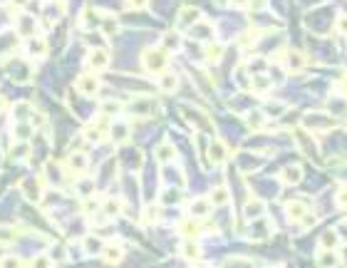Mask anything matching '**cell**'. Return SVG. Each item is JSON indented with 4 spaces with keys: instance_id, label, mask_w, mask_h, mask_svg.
I'll return each instance as SVG.
<instances>
[{
    "instance_id": "1",
    "label": "cell",
    "mask_w": 347,
    "mask_h": 268,
    "mask_svg": "<svg viewBox=\"0 0 347 268\" xmlns=\"http://www.w3.org/2000/svg\"><path fill=\"white\" fill-rule=\"evenodd\" d=\"M35 28H37V23H35V18L30 13H18L15 15V30H18L20 37H32Z\"/></svg>"
},
{
    "instance_id": "2",
    "label": "cell",
    "mask_w": 347,
    "mask_h": 268,
    "mask_svg": "<svg viewBox=\"0 0 347 268\" xmlns=\"http://www.w3.org/2000/svg\"><path fill=\"white\" fill-rule=\"evenodd\" d=\"M25 52H28L30 58H40V55H45V40L37 37V35L28 37V42H25Z\"/></svg>"
},
{
    "instance_id": "3",
    "label": "cell",
    "mask_w": 347,
    "mask_h": 268,
    "mask_svg": "<svg viewBox=\"0 0 347 268\" xmlns=\"http://www.w3.org/2000/svg\"><path fill=\"white\" fill-rule=\"evenodd\" d=\"M23 191H25V196H28L32 204H37L40 199H42V191H40V184L35 181V179H25L23 181Z\"/></svg>"
},
{
    "instance_id": "4",
    "label": "cell",
    "mask_w": 347,
    "mask_h": 268,
    "mask_svg": "<svg viewBox=\"0 0 347 268\" xmlns=\"http://www.w3.org/2000/svg\"><path fill=\"white\" fill-rule=\"evenodd\" d=\"M13 137H15L18 142H28L30 137H32V124H30V119H25V122H18V124H15Z\"/></svg>"
},
{
    "instance_id": "5",
    "label": "cell",
    "mask_w": 347,
    "mask_h": 268,
    "mask_svg": "<svg viewBox=\"0 0 347 268\" xmlns=\"http://www.w3.org/2000/svg\"><path fill=\"white\" fill-rule=\"evenodd\" d=\"M67 164L75 169V172H82L87 167V159L82 156V154H70V159H67Z\"/></svg>"
},
{
    "instance_id": "6",
    "label": "cell",
    "mask_w": 347,
    "mask_h": 268,
    "mask_svg": "<svg viewBox=\"0 0 347 268\" xmlns=\"http://www.w3.org/2000/svg\"><path fill=\"white\" fill-rule=\"evenodd\" d=\"M30 112H32V110H30L28 104H18V107L13 110V115H15V119H18V122H25V119H30Z\"/></svg>"
},
{
    "instance_id": "7",
    "label": "cell",
    "mask_w": 347,
    "mask_h": 268,
    "mask_svg": "<svg viewBox=\"0 0 347 268\" xmlns=\"http://www.w3.org/2000/svg\"><path fill=\"white\" fill-rule=\"evenodd\" d=\"M80 89H82L85 94H92V92L97 89V80H92V77H82V80H80Z\"/></svg>"
},
{
    "instance_id": "8",
    "label": "cell",
    "mask_w": 347,
    "mask_h": 268,
    "mask_svg": "<svg viewBox=\"0 0 347 268\" xmlns=\"http://www.w3.org/2000/svg\"><path fill=\"white\" fill-rule=\"evenodd\" d=\"M10 241H15V231L8 226H0V243H10Z\"/></svg>"
},
{
    "instance_id": "9",
    "label": "cell",
    "mask_w": 347,
    "mask_h": 268,
    "mask_svg": "<svg viewBox=\"0 0 347 268\" xmlns=\"http://www.w3.org/2000/svg\"><path fill=\"white\" fill-rule=\"evenodd\" d=\"M85 246H87V251H89V253H97V251H99V248H97V246H99V241H97V238H85Z\"/></svg>"
},
{
    "instance_id": "10",
    "label": "cell",
    "mask_w": 347,
    "mask_h": 268,
    "mask_svg": "<svg viewBox=\"0 0 347 268\" xmlns=\"http://www.w3.org/2000/svg\"><path fill=\"white\" fill-rule=\"evenodd\" d=\"M89 62H92V65H104V62H107V55H104V52H94V55L89 58Z\"/></svg>"
},
{
    "instance_id": "11",
    "label": "cell",
    "mask_w": 347,
    "mask_h": 268,
    "mask_svg": "<svg viewBox=\"0 0 347 268\" xmlns=\"http://www.w3.org/2000/svg\"><path fill=\"white\" fill-rule=\"evenodd\" d=\"M0 263H3V266H20V258H18V256H5Z\"/></svg>"
},
{
    "instance_id": "12",
    "label": "cell",
    "mask_w": 347,
    "mask_h": 268,
    "mask_svg": "<svg viewBox=\"0 0 347 268\" xmlns=\"http://www.w3.org/2000/svg\"><path fill=\"white\" fill-rule=\"evenodd\" d=\"M32 263H35V266H47V263H50V256H40V258H35Z\"/></svg>"
},
{
    "instance_id": "13",
    "label": "cell",
    "mask_w": 347,
    "mask_h": 268,
    "mask_svg": "<svg viewBox=\"0 0 347 268\" xmlns=\"http://www.w3.org/2000/svg\"><path fill=\"white\" fill-rule=\"evenodd\" d=\"M0 110H3V97H0Z\"/></svg>"
}]
</instances>
